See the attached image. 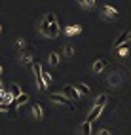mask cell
Segmentation results:
<instances>
[{
  "instance_id": "obj_23",
  "label": "cell",
  "mask_w": 131,
  "mask_h": 135,
  "mask_svg": "<svg viewBox=\"0 0 131 135\" xmlns=\"http://www.w3.org/2000/svg\"><path fill=\"white\" fill-rule=\"evenodd\" d=\"M0 31H2V27H0Z\"/></svg>"
},
{
  "instance_id": "obj_1",
  "label": "cell",
  "mask_w": 131,
  "mask_h": 135,
  "mask_svg": "<svg viewBox=\"0 0 131 135\" xmlns=\"http://www.w3.org/2000/svg\"><path fill=\"white\" fill-rule=\"evenodd\" d=\"M32 70H34V78H36V86H38V89H40V91H44L48 86L44 84V78H42V65H40L38 61L32 63Z\"/></svg>"
},
{
  "instance_id": "obj_13",
  "label": "cell",
  "mask_w": 131,
  "mask_h": 135,
  "mask_svg": "<svg viewBox=\"0 0 131 135\" xmlns=\"http://www.w3.org/2000/svg\"><path fill=\"white\" fill-rule=\"evenodd\" d=\"M42 78H44V84L46 86H51V74L48 70H42Z\"/></svg>"
},
{
  "instance_id": "obj_8",
  "label": "cell",
  "mask_w": 131,
  "mask_h": 135,
  "mask_svg": "<svg viewBox=\"0 0 131 135\" xmlns=\"http://www.w3.org/2000/svg\"><path fill=\"white\" fill-rule=\"evenodd\" d=\"M32 114H34V118H36V120H42L44 118V110H42V107L38 103L32 105Z\"/></svg>"
},
{
  "instance_id": "obj_16",
  "label": "cell",
  "mask_w": 131,
  "mask_h": 135,
  "mask_svg": "<svg viewBox=\"0 0 131 135\" xmlns=\"http://www.w3.org/2000/svg\"><path fill=\"white\" fill-rule=\"evenodd\" d=\"M74 55V50H72V46H65V57H68L70 59Z\"/></svg>"
},
{
  "instance_id": "obj_19",
  "label": "cell",
  "mask_w": 131,
  "mask_h": 135,
  "mask_svg": "<svg viewBox=\"0 0 131 135\" xmlns=\"http://www.w3.org/2000/svg\"><path fill=\"white\" fill-rule=\"evenodd\" d=\"M17 46H19V48H25V40L19 38V40H17Z\"/></svg>"
},
{
  "instance_id": "obj_6",
  "label": "cell",
  "mask_w": 131,
  "mask_h": 135,
  "mask_svg": "<svg viewBox=\"0 0 131 135\" xmlns=\"http://www.w3.org/2000/svg\"><path fill=\"white\" fill-rule=\"evenodd\" d=\"M103 15L107 17V19H116V17L120 15V12L116 10V8H112V6H104L103 8Z\"/></svg>"
},
{
  "instance_id": "obj_3",
  "label": "cell",
  "mask_w": 131,
  "mask_h": 135,
  "mask_svg": "<svg viewBox=\"0 0 131 135\" xmlns=\"http://www.w3.org/2000/svg\"><path fill=\"white\" fill-rule=\"evenodd\" d=\"M59 32H61L59 23L53 21V23H49V25H48V29H46V32H44V36H51V38H55V36H59Z\"/></svg>"
},
{
  "instance_id": "obj_20",
  "label": "cell",
  "mask_w": 131,
  "mask_h": 135,
  "mask_svg": "<svg viewBox=\"0 0 131 135\" xmlns=\"http://www.w3.org/2000/svg\"><path fill=\"white\" fill-rule=\"evenodd\" d=\"M127 40H131V32H127Z\"/></svg>"
},
{
  "instance_id": "obj_9",
  "label": "cell",
  "mask_w": 131,
  "mask_h": 135,
  "mask_svg": "<svg viewBox=\"0 0 131 135\" xmlns=\"http://www.w3.org/2000/svg\"><path fill=\"white\" fill-rule=\"evenodd\" d=\"M74 88L78 89V91H80V95H89V93H91V89H89V88H87L85 84H76Z\"/></svg>"
},
{
  "instance_id": "obj_15",
  "label": "cell",
  "mask_w": 131,
  "mask_h": 135,
  "mask_svg": "<svg viewBox=\"0 0 131 135\" xmlns=\"http://www.w3.org/2000/svg\"><path fill=\"white\" fill-rule=\"evenodd\" d=\"M67 34H70V36H72V34H76V32H80V27H67V31H65Z\"/></svg>"
},
{
  "instance_id": "obj_7",
  "label": "cell",
  "mask_w": 131,
  "mask_h": 135,
  "mask_svg": "<svg viewBox=\"0 0 131 135\" xmlns=\"http://www.w3.org/2000/svg\"><path fill=\"white\" fill-rule=\"evenodd\" d=\"M108 65H110V63L107 59H97V61L93 63V70H95V73H103V70L108 69Z\"/></svg>"
},
{
  "instance_id": "obj_4",
  "label": "cell",
  "mask_w": 131,
  "mask_h": 135,
  "mask_svg": "<svg viewBox=\"0 0 131 135\" xmlns=\"http://www.w3.org/2000/svg\"><path fill=\"white\" fill-rule=\"evenodd\" d=\"M103 109H104V105L103 103H95V107H93V110L89 112V116H87V120L89 122H95L101 116V112H103Z\"/></svg>"
},
{
  "instance_id": "obj_21",
  "label": "cell",
  "mask_w": 131,
  "mask_h": 135,
  "mask_svg": "<svg viewBox=\"0 0 131 135\" xmlns=\"http://www.w3.org/2000/svg\"><path fill=\"white\" fill-rule=\"evenodd\" d=\"M2 88H4V86H2V82H0V89H2Z\"/></svg>"
},
{
  "instance_id": "obj_2",
  "label": "cell",
  "mask_w": 131,
  "mask_h": 135,
  "mask_svg": "<svg viewBox=\"0 0 131 135\" xmlns=\"http://www.w3.org/2000/svg\"><path fill=\"white\" fill-rule=\"evenodd\" d=\"M49 101H55V103H59V105H65V107H68L70 110L76 109L74 103H72V99H70V97H67V95H61V93H51Z\"/></svg>"
},
{
  "instance_id": "obj_22",
  "label": "cell",
  "mask_w": 131,
  "mask_h": 135,
  "mask_svg": "<svg viewBox=\"0 0 131 135\" xmlns=\"http://www.w3.org/2000/svg\"><path fill=\"white\" fill-rule=\"evenodd\" d=\"M0 74H2V67H0Z\"/></svg>"
},
{
  "instance_id": "obj_17",
  "label": "cell",
  "mask_w": 131,
  "mask_h": 135,
  "mask_svg": "<svg viewBox=\"0 0 131 135\" xmlns=\"http://www.w3.org/2000/svg\"><path fill=\"white\" fill-rule=\"evenodd\" d=\"M19 93H21V91H19V86H17V84H12V97L15 99Z\"/></svg>"
},
{
  "instance_id": "obj_14",
  "label": "cell",
  "mask_w": 131,
  "mask_h": 135,
  "mask_svg": "<svg viewBox=\"0 0 131 135\" xmlns=\"http://www.w3.org/2000/svg\"><path fill=\"white\" fill-rule=\"evenodd\" d=\"M108 82H110L112 86H118V84L122 82V78H120L118 74H114V76H110V78H108Z\"/></svg>"
},
{
  "instance_id": "obj_10",
  "label": "cell",
  "mask_w": 131,
  "mask_h": 135,
  "mask_svg": "<svg viewBox=\"0 0 131 135\" xmlns=\"http://www.w3.org/2000/svg\"><path fill=\"white\" fill-rule=\"evenodd\" d=\"M124 42H127V31H124V32H122L120 36L116 38V42H114V50L120 46V44H124Z\"/></svg>"
},
{
  "instance_id": "obj_5",
  "label": "cell",
  "mask_w": 131,
  "mask_h": 135,
  "mask_svg": "<svg viewBox=\"0 0 131 135\" xmlns=\"http://www.w3.org/2000/svg\"><path fill=\"white\" fill-rule=\"evenodd\" d=\"M63 91H65V95H67V97H70L72 101H78V99H80V91H78L74 86H65Z\"/></svg>"
},
{
  "instance_id": "obj_18",
  "label": "cell",
  "mask_w": 131,
  "mask_h": 135,
  "mask_svg": "<svg viewBox=\"0 0 131 135\" xmlns=\"http://www.w3.org/2000/svg\"><path fill=\"white\" fill-rule=\"evenodd\" d=\"M12 107V103H8V101H4V103H0V112H8V109Z\"/></svg>"
},
{
  "instance_id": "obj_12",
  "label": "cell",
  "mask_w": 131,
  "mask_h": 135,
  "mask_svg": "<svg viewBox=\"0 0 131 135\" xmlns=\"http://www.w3.org/2000/svg\"><path fill=\"white\" fill-rule=\"evenodd\" d=\"M48 61H49V65H51V67H55V65H59V55H57V53H49Z\"/></svg>"
},
{
  "instance_id": "obj_11",
  "label": "cell",
  "mask_w": 131,
  "mask_h": 135,
  "mask_svg": "<svg viewBox=\"0 0 131 135\" xmlns=\"http://www.w3.org/2000/svg\"><path fill=\"white\" fill-rule=\"evenodd\" d=\"M82 133H84V135H89V133H91V122H89V120L82 122Z\"/></svg>"
}]
</instances>
